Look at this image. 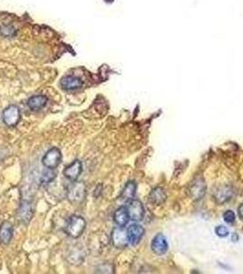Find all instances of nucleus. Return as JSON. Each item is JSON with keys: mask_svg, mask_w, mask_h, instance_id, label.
<instances>
[{"mask_svg": "<svg viewBox=\"0 0 243 274\" xmlns=\"http://www.w3.org/2000/svg\"><path fill=\"white\" fill-rule=\"evenodd\" d=\"M86 220L80 216L73 215L68 220L67 225L65 227V232L68 236L72 239H77L83 235L86 228Z\"/></svg>", "mask_w": 243, "mask_h": 274, "instance_id": "f257e3e1", "label": "nucleus"}, {"mask_svg": "<svg viewBox=\"0 0 243 274\" xmlns=\"http://www.w3.org/2000/svg\"><path fill=\"white\" fill-rule=\"evenodd\" d=\"M87 191L86 186L83 182L73 181L68 188L67 197L72 203H80L84 201Z\"/></svg>", "mask_w": 243, "mask_h": 274, "instance_id": "f03ea898", "label": "nucleus"}, {"mask_svg": "<svg viewBox=\"0 0 243 274\" xmlns=\"http://www.w3.org/2000/svg\"><path fill=\"white\" fill-rule=\"evenodd\" d=\"M63 159V155L58 147H52L42 157V164L48 169H56Z\"/></svg>", "mask_w": 243, "mask_h": 274, "instance_id": "7ed1b4c3", "label": "nucleus"}, {"mask_svg": "<svg viewBox=\"0 0 243 274\" xmlns=\"http://www.w3.org/2000/svg\"><path fill=\"white\" fill-rule=\"evenodd\" d=\"M2 119L7 127H16L21 121V110L17 106L14 104L8 106L2 114Z\"/></svg>", "mask_w": 243, "mask_h": 274, "instance_id": "20e7f679", "label": "nucleus"}, {"mask_svg": "<svg viewBox=\"0 0 243 274\" xmlns=\"http://www.w3.org/2000/svg\"><path fill=\"white\" fill-rule=\"evenodd\" d=\"M127 211L129 219L133 221H142L145 218V207L143 206L142 202L137 199H131L127 205Z\"/></svg>", "mask_w": 243, "mask_h": 274, "instance_id": "39448f33", "label": "nucleus"}, {"mask_svg": "<svg viewBox=\"0 0 243 274\" xmlns=\"http://www.w3.org/2000/svg\"><path fill=\"white\" fill-rule=\"evenodd\" d=\"M112 243L117 249H125L129 244L127 231L121 227L113 228L112 232Z\"/></svg>", "mask_w": 243, "mask_h": 274, "instance_id": "423d86ee", "label": "nucleus"}, {"mask_svg": "<svg viewBox=\"0 0 243 274\" xmlns=\"http://www.w3.org/2000/svg\"><path fill=\"white\" fill-rule=\"evenodd\" d=\"M83 172V163L80 160L73 161L63 171L64 177L70 181H76Z\"/></svg>", "mask_w": 243, "mask_h": 274, "instance_id": "0eeeda50", "label": "nucleus"}, {"mask_svg": "<svg viewBox=\"0 0 243 274\" xmlns=\"http://www.w3.org/2000/svg\"><path fill=\"white\" fill-rule=\"evenodd\" d=\"M151 249L153 252L158 255V256H162L164 254H166L168 250V243L167 241V239L165 238L163 234H157L155 238L153 239L151 243Z\"/></svg>", "mask_w": 243, "mask_h": 274, "instance_id": "6e6552de", "label": "nucleus"}, {"mask_svg": "<svg viewBox=\"0 0 243 274\" xmlns=\"http://www.w3.org/2000/svg\"><path fill=\"white\" fill-rule=\"evenodd\" d=\"M126 231H127L129 244L134 246V245L138 244L141 241L145 233V229L138 224H132L127 228Z\"/></svg>", "mask_w": 243, "mask_h": 274, "instance_id": "1a4fd4ad", "label": "nucleus"}, {"mask_svg": "<svg viewBox=\"0 0 243 274\" xmlns=\"http://www.w3.org/2000/svg\"><path fill=\"white\" fill-rule=\"evenodd\" d=\"M206 190H207V186H206L205 181L202 178H197L193 182L189 191H190V196L194 200H199L204 197Z\"/></svg>", "mask_w": 243, "mask_h": 274, "instance_id": "9d476101", "label": "nucleus"}, {"mask_svg": "<svg viewBox=\"0 0 243 274\" xmlns=\"http://www.w3.org/2000/svg\"><path fill=\"white\" fill-rule=\"evenodd\" d=\"M83 80L80 78L75 76H65L59 81L60 87L65 91H71V90H77L83 86Z\"/></svg>", "mask_w": 243, "mask_h": 274, "instance_id": "9b49d317", "label": "nucleus"}, {"mask_svg": "<svg viewBox=\"0 0 243 274\" xmlns=\"http://www.w3.org/2000/svg\"><path fill=\"white\" fill-rule=\"evenodd\" d=\"M33 215V209H32V205L29 201L23 200L21 204V207L18 210V217L19 220L23 223H29L30 219Z\"/></svg>", "mask_w": 243, "mask_h": 274, "instance_id": "f8f14e48", "label": "nucleus"}, {"mask_svg": "<svg viewBox=\"0 0 243 274\" xmlns=\"http://www.w3.org/2000/svg\"><path fill=\"white\" fill-rule=\"evenodd\" d=\"M13 238V226L9 221H4L0 225V242L9 244Z\"/></svg>", "mask_w": 243, "mask_h": 274, "instance_id": "ddd939ff", "label": "nucleus"}, {"mask_svg": "<svg viewBox=\"0 0 243 274\" xmlns=\"http://www.w3.org/2000/svg\"><path fill=\"white\" fill-rule=\"evenodd\" d=\"M113 220L118 227L125 228L130 220L126 207H120L113 214Z\"/></svg>", "mask_w": 243, "mask_h": 274, "instance_id": "4468645a", "label": "nucleus"}, {"mask_svg": "<svg viewBox=\"0 0 243 274\" xmlns=\"http://www.w3.org/2000/svg\"><path fill=\"white\" fill-rule=\"evenodd\" d=\"M48 102V98L45 95H34L30 97L28 101V106L32 111H38L46 106Z\"/></svg>", "mask_w": 243, "mask_h": 274, "instance_id": "2eb2a0df", "label": "nucleus"}, {"mask_svg": "<svg viewBox=\"0 0 243 274\" xmlns=\"http://www.w3.org/2000/svg\"><path fill=\"white\" fill-rule=\"evenodd\" d=\"M232 197V190L229 186H221L220 188L215 191L214 198L217 202L224 203L230 200Z\"/></svg>", "mask_w": 243, "mask_h": 274, "instance_id": "dca6fc26", "label": "nucleus"}, {"mask_svg": "<svg viewBox=\"0 0 243 274\" xmlns=\"http://www.w3.org/2000/svg\"><path fill=\"white\" fill-rule=\"evenodd\" d=\"M149 198H150V201L153 204L160 205V204L165 202L167 196H166V193H165L163 188L155 187V188L152 190L151 193L149 195Z\"/></svg>", "mask_w": 243, "mask_h": 274, "instance_id": "f3484780", "label": "nucleus"}, {"mask_svg": "<svg viewBox=\"0 0 243 274\" xmlns=\"http://www.w3.org/2000/svg\"><path fill=\"white\" fill-rule=\"evenodd\" d=\"M135 191H136V184L134 181H129L128 183H126V186L121 192V199L126 200V201H129L131 199H133L134 195H135Z\"/></svg>", "mask_w": 243, "mask_h": 274, "instance_id": "a211bd4d", "label": "nucleus"}, {"mask_svg": "<svg viewBox=\"0 0 243 274\" xmlns=\"http://www.w3.org/2000/svg\"><path fill=\"white\" fill-rule=\"evenodd\" d=\"M16 34L17 30L12 26H2L0 28V35L5 38H13Z\"/></svg>", "mask_w": 243, "mask_h": 274, "instance_id": "6ab92c4d", "label": "nucleus"}, {"mask_svg": "<svg viewBox=\"0 0 243 274\" xmlns=\"http://www.w3.org/2000/svg\"><path fill=\"white\" fill-rule=\"evenodd\" d=\"M54 169H49V171H47L45 173L42 175V182L48 184V183H51V182L54 180L55 177L57 176V173L53 171Z\"/></svg>", "mask_w": 243, "mask_h": 274, "instance_id": "aec40b11", "label": "nucleus"}, {"mask_svg": "<svg viewBox=\"0 0 243 274\" xmlns=\"http://www.w3.org/2000/svg\"><path fill=\"white\" fill-rule=\"evenodd\" d=\"M223 219L225 220V222L229 224H232L235 221L236 219V216H235V213L232 210H228L224 213L223 215Z\"/></svg>", "mask_w": 243, "mask_h": 274, "instance_id": "412c9836", "label": "nucleus"}, {"mask_svg": "<svg viewBox=\"0 0 243 274\" xmlns=\"http://www.w3.org/2000/svg\"><path fill=\"white\" fill-rule=\"evenodd\" d=\"M215 232L220 238H225V237L229 236V234H230L229 229L225 226H218L217 228H215Z\"/></svg>", "mask_w": 243, "mask_h": 274, "instance_id": "4be33fe9", "label": "nucleus"}, {"mask_svg": "<svg viewBox=\"0 0 243 274\" xmlns=\"http://www.w3.org/2000/svg\"><path fill=\"white\" fill-rule=\"evenodd\" d=\"M238 212H239V217H240V219H242L243 220V204L242 205H240L239 207V209H238Z\"/></svg>", "mask_w": 243, "mask_h": 274, "instance_id": "5701e85b", "label": "nucleus"}]
</instances>
